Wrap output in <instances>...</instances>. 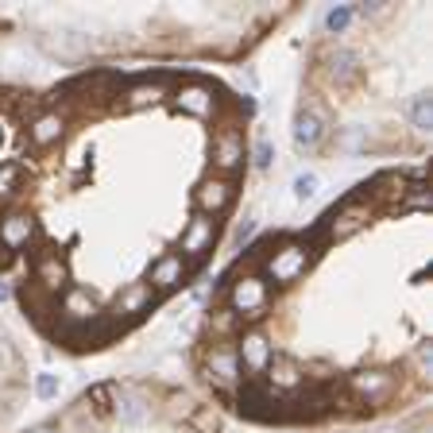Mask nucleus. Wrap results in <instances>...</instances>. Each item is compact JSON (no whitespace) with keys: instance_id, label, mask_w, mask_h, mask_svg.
Segmentation results:
<instances>
[{"instance_id":"nucleus-1","label":"nucleus","mask_w":433,"mask_h":433,"mask_svg":"<svg viewBox=\"0 0 433 433\" xmlns=\"http://www.w3.org/2000/svg\"><path fill=\"white\" fill-rule=\"evenodd\" d=\"M252 101L193 70H93L39 93L0 271L50 344L97 352L213 263L247 174Z\"/></svg>"},{"instance_id":"nucleus-2","label":"nucleus","mask_w":433,"mask_h":433,"mask_svg":"<svg viewBox=\"0 0 433 433\" xmlns=\"http://www.w3.org/2000/svg\"><path fill=\"white\" fill-rule=\"evenodd\" d=\"M193 368L260 426L375 422L426 402V166L379 171L309 228L247 247L213 294Z\"/></svg>"},{"instance_id":"nucleus-3","label":"nucleus","mask_w":433,"mask_h":433,"mask_svg":"<svg viewBox=\"0 0 433 433\" xmlns=\"http://www.w3.org/2000/svg\"><path fill=\"white\" fill-rule=\"evenodd\" d=\"M23 433H225L213 406L163 379H109Z\"/></svg>"},{"instance_id":"nucleus-4","label":"nucleus","mask_w":433,"mask_h":433,"mask_svg":"<svg viewBox=\"0 0 433 433\" xmlns=\"http://www.w3.org/2000/svg\"><path fill=\"white\" fill-rule=\"evenodd\" d=\"M375 433H429V418L418 410L410 422H402V426H383V429H375Z\"/></svg>"},{"instance_id":"nucleus-5","label":"nucleus","mask_w":433,"mask_h":433,"mask_svg":"<svg viewBox=\"0 0 433 433\" xmlns=\"http://www.w3.org/2000/svg\"><path fill=\"white\" fill-rule=\"evenodd\" d=\"M35 395H39V399H55L58 395V379L55 375H39L35 379Z\"/></svg>"},{"instance_id":"nucleus-6","label":"nucleus","mask_w":433,"mask_h":433,"mask_svg":"<svg viewBox=\"0 0 433 433\" xmlns=\"http://www.w3.org/2000/svg\"><path fill=\"white\" fill-rule=\"evenodd\" d=\"M294 190H298V198H314V190H317V174H302V178L294 182Z\"/></svg>"}]
</instances>
